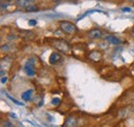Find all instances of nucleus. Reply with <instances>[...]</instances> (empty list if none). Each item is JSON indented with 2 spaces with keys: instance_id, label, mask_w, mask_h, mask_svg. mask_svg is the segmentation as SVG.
<instances>
[{
  "instance_id": "1",
  "label": "nucleus",
  "mask_w": 134,
  "mask_h": 127,
  "mask_svg": "<svg viewBox=\"0 0 134 127\" xmlns=\"http://www.w3.org/2000/svg\"><path fill=\"white\" fill-rule=\"evenodd\" d=\"M60 29L66 34H75L77 32V27L75 24L69 22V21H61L59 23Z\"/></svg>"
},
{
  "instance_id": "2",
  "label": "nucleus",
  "mask_w": 134,
  "mask_h": 127,
  "mask_svg": "<svg viewBox=\"0 0 134 127\" xmlns=\"http://www.w3.org/2000/svg\"><path fill=\"white\" fill-rule=\"evenodd\" d=\"M52 44H53V46L57 49L58 51H60V52H62L64 54L70 52V46H69V44L67 41H65V40H63V39L54 40V41H52Z\"/></svg>"
},
{
  "instance_id": "3",
  "label": "nucleus",
  "mask_w": 134,
  "mask_h": 127,
  "mask_svg": "<svg viewBox=\"0 0 134 127\" xmlns=\"http://www.w3.org/2000/svg\"><path fill=\"white\" fill-rule=\"evenodd\" d=\"M88 37L91 39H98L103 37V30H101L99 28H93L88 32Z\"/></svg>"
},
{
  "instance_id": "4",
  "label": "nucleus",
  "mask_w": 134,
  "mask_h": 127,
  "mask_svg": "<svg viewBox=\"0 0 134 127\" xmlns=\"http://www.w3.org/2000/svg\"><path fill=\"white\" fill-rule=\"evenodd\" d=\"M25 71L27 73V76L29 77H33L35 75V65H34V59H30L27 63L25 64Z\"/></svg>"
},
{
  "instance_id": "5",
  "label": "nucleus",
  "mask_w": 134,
  "mask_h": 127,
  "mask_svg": "<svg viewBox=\"0 0 134 127\" xmlns=\"http://www.w3.org/2000/svg\"><path fill=\"white\" fill-rule=\"evenodd\" d=\"M104 39H105L108 44H110V45H113V46H117V45H120V44H121V39H119L117 36L111 35V34L105 35V36H104Z\"/></svg>"
},
{
  "instance_id": "6",
  "label": "nucleus",
  "mask_w": 134,
  "mask_h": 127,
  "mask_svg": "<svg viewBox=\"0 0 134 127\" xmlns=\"http://www.w3.org/2000/svg\"><path fill=\"white\" fill-rule=\"evenodd\" d=\"M34 4V0H16V5L20 8H26Z\"/></svg>"
},
{
  "instance_id": "7",
  "label": "nucleus",
  "mask_w": 134,
  "mask_h": 127,
  "mask_svg": "<svg viewBox=\"0 0 134 127\" xmlns=\"http://www.w3.org/2000/svg\"><path fill=\"white\" fill-rule=\"evenodd\" d=\"M61 57L62 56L58 52H54V53H52V55L50 56L49 62H50V64H56L57 62H59L61 60Z\"/></svg>"
},
{
  "instance_id": "8",
  "label": "nucleus",
  "mask_w": 134,
  "mask_h": 127,
  "mask_svg": "<svg viewBox=\"0 0 134 127\" xmlns=\"http://www.w3.org/2000/svg\"><path fill=\"white\" fill-rule=\"evenodd\" d=\"M101 57H102V54H101L99 51H92L90 54H89V58L93 61H98L100 60Z\"/></svg>"
},
{
  "instance_id": "9",
  "label": "nucleus",
  "mask_w": 134,
  "mask_h": 127,
  "mask_svg": "<svg viewBox=\"0 0 134 127\" xmlns=\"http://www.w3.org/2000/svg\"><path fill=\"white\" fill-rule=\"evenodd\" d=\"M32 93H33V90L32 89H30V90H27V91H25V92H23L22 93V99L23 100H25V101H29L30 99H31V97H32Z\"/></svg>"
},
{
  "instance_id": "10",
  "label": "nucleus",
  "mask_w": 134,
  "mask_h": 127,
  "mask_svg": "<svg viewBox=\"0 0 134 127\" xmlns=\"http://www.w3.org/2000/svg\"><path fill=\"white\" fill-rule=\"evenodd\" d=\"M74 125H76V120L71 117L66 119V121L64 123V126H74Z\"/></svg>"
},
{
  "instance_id": "11",
  "label": "nucleus",
  "mask_w": 134,
  "mask_h": 127,
  "mask_svg": "<svg viewBox=\"0 0 134 127\" xmlns=\"http://www.w3.org/2000/svg\"><path fill=\"white\" fill-rule=\"evenodd\" d=\"M38 6L37 5H35V4H31L30 6H28V7H26L25 8V10L26 12H28V13H33V12H38Z\"/></svg>"
},
{
  "instance_id": "12",
  "label": "nucleus",
  "mask_w": 134,
  "mask_h": 127,
  "mask_svg": "<svg viewBox=\"0 0 134 127\" xmlns=\"http://www.w3.org/2000/svg\"><path fill=\"white\" fill-rule=\"evenodd\" d=\"M92 13H102V12H101V10H98V9H92V10H88V12H86V13H85V14H84V15H83L82 17H80V18H79V20L83 19L84 17L88 16L89 14H92Z\"/></svg>"
},
{
  "instance_id": "13",
  "label": "nucleus",
  "mask_w": 134,
  "mask_h": 127,
  "mask_svg": "<svg viewBox=\"0 0 134 127\" xmlns=\"http://www.w3.org/2000/svg\"><path fill=\"white\" fill-rule=\"evenodd\" d=\"M6 96H7V97H8V98H9V99H10L12 101H14V102H15L16 104H18V105H24V104H23L22 102H20V101H18L17 99H15L14 97H12V96H10V95H8L7 93H6Z\"/></svg>"
},
{
  "instance_id": "14",
  "label": "nucleus",
  "mask_w": 134,
  "mask_h": 127,
  "mask_svg": "<svg viewBox=\"0 0 134 127\" xmlns=\"http://www.w3.org/2000/svg\"><path fill=\"white\" fill-rule=\"evenodd\" d=\"M61 103V99H59V98H53L52 99V104L53 105H59Z\"/></svg>"
},
{
  "instance_id": "15",
  "label": "nucleus",
  "mask_w": 134,
  "mask_h": 127,
  "mask_svg": "<svg viewBox=\"0 0 134 127\" xmlns=\"http://www.w3.org/2000/svg\"><path fill=\"white\" fill-rule=\"evenodd\" d=\"M29 25H31V26H35L36 25V21L35 20H29Z\"/></svg>"
},
{
  "instance_id": "16",
  "label": "nucleus",
  "mask_w": 134,
  "mask_h": 127,
  "mask_svg": "<svg viewBox=\"0 0 134 127\" xmlns=\"http://www.w3.org/2000/svg\"><path fill=\"white\" fill-rule=\"evenodd\" d=\"M7 82V78L6 77H2V79H1V83L2 84H5Z\"/></svg>"
},
{
  "instance_id": "17",
  "label": "nucleus",
  "mask_w": 134,
  "mask_h": 127,
  "mask_svg": "<svg viewBox=\"0 0 134 127\" xmlns=\"http://www.w3.org/2000/svg\"><path fill=\"white\" fill-rule=\"evenodd\" d=\"M122 10H123V12H131V8H130V7H123Z\"/></svg>"
},
{
  "instance_id": "18",
  "label": "nucleus",
  "mask_w": 134,
  "mask_h": 127,
  "mask_svg": "<svg viewBox=\"0 0 134 127\" xmlns=\"http://www.w3.org/2000/svg\"><path fill=\"white\" fill-rule=\"evenodd\" d=\"M131 33H132V35L134 36V26L132 27V29H131Z\"/></svg>"
},
{
  "instance_id": "19",
  "label": "nucleus",
  "mask_w": 134,
  "mask_h": 127,
  "mask_svg": "<svg viewBox=\"0 0 134 127\" xmlns=\"http://www.w3.org/2000/svg\"><path fill=\"white\" fill-rule=\"evenodd\" d=\"M1 1H2V2H4V1H5V2H9V1H12V0H1Z\"/></svg>"
},
{
  "instance_id": "20",
  "label": "nucleus",
  "mask_w": 134,
  "mask_h": 127,
  "mask_svg": "<svg viewBox=\"0 0 134 127\" xmlns=\"http://www.w3.org/2000/svg\"><path fill=\"white\" fill-rule=\"evenodd\" d=\"M52 1H55V2H57V1H60V0H52Z\"/></svg>"
},
{
  "instance_id": "21",
  "label": "nucleus",
  "mask_w": 134,
  "mask_h": 127,
  "mask_svg": "<svg viewBox=\"0 0 134 127\" xmlns=\"http://www.w3.org/2000/svg\"><path fill=\"white\" fill-rule=\"evenodd\" d=\"M130 1H131V2H132V3L134 4V0H130Z\"/></svg>"
}]
</instances>
